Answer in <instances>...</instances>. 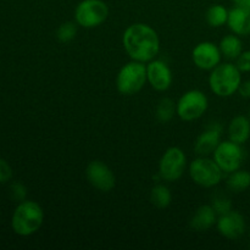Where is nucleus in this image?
Instances as JSON below:
<instances>
[{
    "mask_svg": "<svg viewBox=\"0 0 250 250\" xmlns=\"http://www.w3.org/2000/svg\"><path fill=\"white\" fill-rule=\"evenodd\" d=\"M236 6L244 7V9H250V0H232Z\"/></svg>",
    "mask_w": 250,
    "mask_h": 250,
    "instance_id": "obj_29",
    "label": "nucleus"
},
{
    "mask_svg": "<svg viewBox=\"0 0 250 250\" xmlns=\"http://www.w3.org/2000/svg\"><path fill=\"white\" fill-rule=\"evenodd\" d=\"M217 222V214L211 205H202L190 219V227L197 232H205Z\"/></svg>",
    "mask_w": 250,
    "mask_h": 250,
    "instance_id": "obj_16",
    "label": "nucleus"
},
{
    "mask_svg": "<svg viewBox=\"0 0 250 250\" xmlns=\"http://www.w3.org/2000/svg\"><path fill=\"white\" fill-rule=\"evenodd\" d=\"M250 187V172L237 170L229 173L227 178V188L233 193H242Z\"/></svg>",
    "mask_w": 250,
    "mask_h": 250,
    "instance_id": "obj_19",
    "label": "nucleus"
},
{
    "mask_svg": "<svg viewBox=\"0 0 250 250\" xmlns=\"http://www.w3.org/2000/svg\"><path fill=\"white\" fill-rule=\"evenodd\" d=\"M12 178V168L6 160L0 158V183L9 182Z\"/></svg>",
    "mask_w": 250,
    "mask_h": 250,
    "instance_id": "obj_27",
    "label": "nucleus"
},
{
    "mask_svg": "<svg viewBox=\"0 0 250 250\" xmlns=\"http://www.w3.org/2000/svg\"><path fill=\"white\" fill-rule=\"evenodd\" d=\"M250 137V119L246 116H236L229 126V141L237 144H244Z\"/></svg>",
    "mask_w": 250,
    "mask_h": 250,
    "instance_id": "obj_17",
    "label": "nucleus"
},
{
    "mask_svg": "<svg viewBox=\"0 0 250 250\" xmlns=\"http://www.w3.org/2000/svg\"><path fill=\"white\" fill-rule=\"evenodd\" d=\"M85 176H87L88 182L100 192L107 193L114 189L116 186L114 172L103 161L94 160L89 163V165L85 168Z\"/></svg>",
    "mask_w": 250,
    "mask_h": 250,
    "instance_id": "obj_10",
    "label": "nucleus"
},
{
    "mask_svg": "<svg viewBox=\"0 0 250 250\" xmlns=\"http://www.w3.org/2000/svg\"><path fill=\"white\" fill-rule=\"evenodd\" d=\"M221 50L211 42H202L198 44L192 53L194 65L200 70L211 71L221 62Z\"/></svg>",
    "mask_w": 250,
    "mask_h": 250,
    "instance_id": "obj_11",
    "label": "nucleus"
},
{
    "mask_svg": "<svg viewBox=\"0 0 250 250\" xmlns=\"http://www.w3.org/2000/svg\"><path fill=\"white\" fill-rule=\"evenodd\" d=\"M122 44L129 58L139 62L154 60L160 50V39L153 27L146 23H133L125 31Z\"/></svg>",
    "mask_w": 250,
    "mask_h": 250,
    "instance_id": "obj_1",
    "label": "nucleus"
},
{
    "mask_svg": "<svg viewBox=\"0 0 250 250\" xmlns=\"http://www.w3.org/2000/svg\"><path fill=\"white\" fill-rule=\"evenodd\" d=\"M216 226L221 236L227 239H233V241L241 238L246 232V221H244L243 215L234 210L220 215Z\"/></svg>",
    "mask_w": 250,
    "mask_h": 250,
    "instance_id": "obj_13",
    "label": "nucleus"
},
{
    "mask_svg": "<svg viewBox=\"0 0 250 250\" xmlns=\"http://www.w3.org/2000/svg\"><path fill=\"white\" fill-rule=\"evenodd\" d=\"M249 237H250V231H249Z\"/></svg>",
    "mask_w": 250,
    "mask_h": 250,
    "instance_id": "obj_31",
    "label": "nucleus"
},
{
    "mask_svg": "<svg viewBox=\"0 0 250 250\" xmlns=\"http://www.w3.org/2000/svg\"><path fill=\"white\" fill-rule=\"evenodd\" d=\"M146 80L151 88L158 92H165L172 84L173 77L167 63L154 59L146 65Z\"/></svg>",
    "mask_w": 250,
    "mask_h": 250,
    "instance_id": "obj_12",
    "label": "nucleus"
},
{
    "mask_svg": "<svg viewBox=\"0 0 250 250\" xmlns=\"http://www.w3.org/2000/svg\"><path fill=\"white\" fill-rule=\"evenodd\" d=\"M44 221V211L38 203L23 200L12 214L11 227L19 236H32L39 231Z\"/></svg>",
    "mask_w": 250,
    "mask_h": 250,
    "instance_id": "obj_2",
    "label": "nucleus"
},
{
    "mask_svg": "<svg viewBox=\"0 0 250 250\" xmlns=\"http://www.w3.org/2000/svg\"><path fill=\"white\" fill-rule=\"evenodd\" d=\"M171 200H172V194L166 186L156 185L155 187H153L150 192V202L154 207L165 209L171 204Z\"/></svg>",
    "mask_w": 250,
    "mask_h": 250,
    "instance_id": "obj_21",
    "label": "nucleus"
},
{
    "mask_svg": "<svg viewBox=\"0 0 250 250\" xmlns=\"http://www.w3.org/2000/svg\"><path fill=\"white\" fill-rule=\"evenodd\" d=\"M243 159L244 153L241 144H237L232 141L220 142L219 146L214 151V160L221 167V170L227 173L239 170Z\"/></svg>",
    "mask_w": 250,
    "mask_h": 250,
    "instance_id": "obj_9",
    "label": "nucleus"
},
{
    "mask_svg": "<svg viewBox=\"0 0 250 250\" xmlns=\"http://www.w3.org/2000/svg\"><path fill=\"white\" fill-rule=\"evenodd\" d=\"M146 80V66L144 62L132 60L120 68L116 77V88L121 94L133 95L141 92Z\"/></svg>",
    "mask_w": 250,
    "mask_h": 250,
    "instance_id": "obj_4",
    "label": "nucleus"
},
{
    "mask_svg": "<svg viewBox=\"0 0 250 250\" xmlns=\"http://www.w3.org/2000/svg\"><path fill=\"white\" fill-rule=\"evenodd\" d=\"M219 48L225 58L229 59V60H236L243 51V44H242V41L238 38L237 34L236 36L229 34V36L224 37L221 39Z\"/></svg>",
    "mask_w": 250,
    "mask_h": 250,
    "instance_id": "obj_18",
    "label": "nucleus"
},
{
    "mask_svg": "<svg viewBox=\"0 0 250 250\" xmlns=\"http://www.w3.org/2000/svg\"><path fill=\"white\" fill-rule=\"evenodd\" d=\"M189 176L195 185L204 188H211L221 182L224 171L215 160L207 156H199L190 163Z\"/></svg>",
    "mask_w": 250,
    "mask_h": 250,
    "instance_id": "obj_5",
    "label": "nucleus"
},
{
    "mask_svg": "<svg viewBox=\"0 0 250 250\" xmlns=\"http://www.w3.org/2000/svg\"><path fill=\"white\" fill-rule=\"evenodd\" d=\"M220 142H221V127L214 125L197 138L194 146L195 153L199 156H208L210 154H214Z\"/></svg>",
    "mask_w": 250,
    "mask_h": 250,
    "instance_id": "obj_14",
    "label": "nucleus"
},
{
    "mask_svg": "<svg viewBox=\"0 0 250 250\" xmlns=\"http://www.w3.org/2000/svg\"><path fill=\"white\" fill-rule=\"evenodd\" d=\"M249 119H250V110H249Z\"/></svg>",
    "mask_w": 250,
    "mask_h": 250,
    "instance_id": "obj_30",
    "label": "nucleus"
},
{
    "mask_svg": "<svg viewBox=\"0 0 250 250\" xmlns=\"http://www.w3.org/2000/svg\"><path fill=\"white\" fill-rule=\"evenodd\" d=\"M211 207L214 208V210L216 211V214L220 216V215H224V214H226V212L231 211L232 203L229 198L219 197V198H215V199L212 200Z\"/></svg>",
    "mask_w": 250,
    "mask_h": 250,
    "instance_id": "obj_24",
    "label": "nucleus"
},
{
    "mask_svg": "<svg viewBox=\"0 0 250 250\" xmlns=\"http://www.w3.org/2000/svg\"><path fill=\"white\" fill-rule=\"evenodd\" d=\"M236 60V66L241 72H250V50L242 51Z\"/></svg>",
    "mask_w": 250,
    "mask_h": 250,
    "instance_id": "obj_26",
    "label": "nucleus"
},
{
    "mask_svg": "<svg viewBox=\"0 0 250 250\" xmlns=\"http://www.w3.org/2000/svg\"><path fill=\"white\" fill-rule=\"evenodd\" d=\"M186 166H187V158L182 149L171 146L161 156L159 163V175L164 181L175 182L182 177Z\"/></svg>",
    "mask_w": 250,
    "mask_h": 250,
    "instance_id": "obj_8",
    "label": "nucleus"
},
{
    "mask_svg": "<svg viewBox=\"0 0 250 250\" xmlns=\"http://www.w3.org/2000/svg\"><path fill=\"white\" fill-rule=\"evenodd\" d=\"M109 16V6L103 0H82L76 6L75 20L83 28H95L104 23Z\"/></svg>",
    "mask_w": 250,
    "mask_h": 250,
    "instance_id": "obj_6",
    "label": "nucleus"
},
{
    "mask_svg": "<svg viewBox=\"0 0 250 250\" xmlns=\"http://www.w3.org/2000/svg\"><path fill=\"white\" fill-rule=\"evenodd\" d=\"M76 34H77V26L73 22H65L59 27L56 32V37L61 43H68L75 39Z\"/></svg>",
    "mask_w": 250,
    "mask_h": 250,
    "instance_id": "obj_23",
    "label": "nucleus"
},
{
    "mask_svg": "<svg viewBox=\"0 0 250 250\" xmlns=\"http://www.w3.org/2000/svg\"><path fill=\"white\" fill-rule=\"evenodd\" d=\"M238 93L243 98H250V81H244L238 88Z\"/></svg>",
    "mask_w": 250,
    "mask_h": 250,
    "instance_id": "obj_28",
    "label": "nucleus"
},
{
    "mask_svg": "<svg viewBox=\"0 0 250 250\" xmlns=\"http://www.w3.org/2000/svg\"><path fill=\"white\" fill-rule=\"evenodd\" d=\"M227 24L237 36L250 34V9L236 6L229 10Z\"/></svg>",
    "mask_w": 250,
    "mask_h": 250,
    "instance_id": "obj_15",
    "label": "nucleus"
},
{
    "mask_svg": "<svg viewBox=\"0 0 250 250\" xmlns=\"http://www.w3.org/2000/svg\"><path fill=\"white\" fill-rule=\"evenodd\" d=\"M175 114H177L176 112V104L170 98H163L155 107L156 119L160 122H163V124L171 121L173 116H175Z\"/></svg>",
    "mask_w": 250,
    "mask_h": 250,
    "instance_id": "obj_22",
    "label": "nucleus"
},
{
    "mask_svg": "<svg viewBox=\"0 0 250 250\" xmlns=\"http://www.w3.org/2000/svg\"><path fill=\"white\" fill-rule=\"evenodd\" d=\"M227 19H229V10L220 4L211 5L205 14V20H207L208 24L210 27H215V28L227 23Z\"/></svg>",
    "mask_w": 250,
    "mask_h": 250,
    "instance_id": "obj_20",
    "label": "nucleus"
},
{
    "mask_svg": "<svg viewBox=\"0 0 250 250\" xmlns=\"http://www.w3.org/2000/svg\"><path fill=\"white\" fill-rule=\"evenodd\" d=\"M10 192H11L12 199L16 202H23L26 200L27 197V188L22 185L21 182H14L10 187Z\"/></svg>",
    "mask_w": 250,
    "mask_h": 250,
    "instance_id": "obj_25",
    "label": "nucleus"
},
{
    "mask_svg": "<svg viewBox=\"0 0 250 250\" xmlns=\"http://www.w3.org/2000/svg\"><path fill=\"white\" fill-rule=\"evenodd\" d=\"M208 98L202 90L192 89L186 92L176 104V112L183 121H194L202 117L208 109Z\"/></svg>",
    "mask_w": 250,
    "mask_h": 250,
    "instance_id": "obj_7",
    "label": "nucleus"
},
{
    "mask_svg": "<svg viewBox=\"0 0 250 250\" xmlns=\"http://www.w3.org/2000/svg\"><path fill=\"white\" fill-rule=\"evenodd\" d=\"M241 71L233 63H219L209 76L210 89L217 97L227 98L238 92L242 83Z\"/></svg>",
    "mask_w": 250,
    "mask_h": 250,
    "instance_id": "obj_3",
    "label": "nucleus"
}]
</instances>
